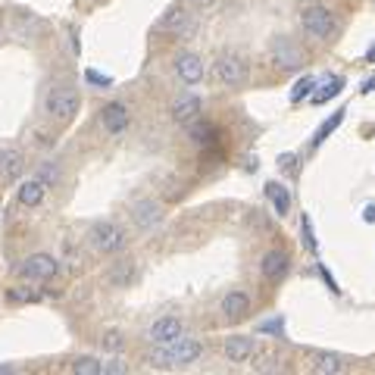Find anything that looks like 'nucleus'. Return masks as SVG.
Here are the masks:
<instances>
[{
    "instance_id": "20e7f679",
    "label": "nucleus",
    "mask_w": 375,
    "mask_h": 375,
    "mask_svg": "<svg viewBox=\"0 0 375 375\" xmlns=\"http://www.w3.org/2000/svg\"><path fill=\"white\" fill-rule=\"evenodd\" d=\"M213 72H216V78L225 85V88H244L247 78H250V66H247V60L241 57V53L225 50V53H219V57H216Z\"/></svg>"
},
{
    "instance_id": "4be33fe9",
    "label": "nucleus",
    "mask_w": 375,
    "mask_h": 375,
    "mask_svg": "<svg viewBox=\"0 0 375 375\" xmlns=\"http://www.w3.org/2000/svg\"><path fill=\"white\" fill-rule=\"evenodd\" d=\"M16 197H19L22 207L35 210V207H41V203H44L47 188H44L41 182H38V178H28V182H22V185H19V194H16Z\"/></svg>"
},
{
    "instance_id": "1a4fd4ad",
    "label": "nucleus",
    "mask_w": 375,
    "mask_h": 375,
    "mask_svg": "<svg viewBox=\"0 0 375 375\" xmlns=\"http://www.w3.org/2000/svg\"><path fill=\"white\" fill-rule=\"evenodd\" d=\"M288 272H291V254H288V250L272 247L260 256V276L269 281V285H278Z\"/></svg>"
},
{
    "instance_id": "7ed1b4c3",
    "label": "nucleus",
    "mask_w": 375,
    "mask_h": 375,
    "mask_svg": "<svg viewBox=\"0 0 375 375\" xmlns=\"http://www.w3.org/2000/svg\"><path fill=\"white\" fill-rule=\"evenodd\" d=\"M335 28H338V19H335V13L328 6L312 4L300 10V31L312 41H332Z\"/></svg>"
},
{
    "instance_id": "a211bd4d",
    "label": "nucleus",
    "mask_w": 375,
    "mask_h": 375,
    "mask_svg": "<svg viewBox=\"0 0 375 375\" xmlns=\"http://www.w3.org/2000/svg\"><path fill=\"white\" fill-rule=\"evenodd\" d=\"M344 78L341 75H328V78H322V82H316V88H312V94H310V104L312 107H322V104H328L332 97H338V94L344 91Z\"/></svg>"
},
{
    "instance_id": "ddd939ff",
    "label": "nucleus",
    "mask_w": 375,
    "mask_h": 375,
    "mask_svg": "<svg viewBox=\"0 0 375 375\" xmlns=\"http://www.w3.org/2000/svg\"><path fill=\"white\" fill-rule=\"evenodd\" d=\"M256 344L254 338H247V335H229V338L222 341V354L229 363H247L250 357H254Z\"/></svg>"
},
{
    "instance_id": "e433bc0d",
    "label": "nucleus",
    "mask_w": 375,
    "mask_h": 375,
    "mask_svg": "<svg viewBox=\"0 0 375 375\" xmlns=\"http://www.w3.org/2000/svg\"><path fill=\"white\" fill-rule=\"evenodd\" d=\"M10 372H16V366H10V363L4 366V363H0V375H10Z\"/></svg>"
},
{
    "instance_id": "f257e3e1",
    "label": "nucleus",
    "mask_w": 375,
    "mask_h": 375,
    "mask_svg": "<svg viewBox=\"0 0 375 375\" xmlns=\"http://www.w3.org/2000/svg\"><path fill=\"white\" fill-rule=\"evenodd\" d=\"M203 354L200 338H191V335H182V338L169 341V344H153V350L147 354V363L153 369H182V366L197 363Z\"/></svg>"
},
{
    "instance_id": "393cba45",
    "label": "nucleus",
    "mask_w": 375,
    "mask_h": 375,
    "mask_svg": "<svg viewBox=\"0 0 375 375\" xmlns=\"http://www.w3.org/2000/svg\"><path fill=\"white\" fill-rule=\"evenodd\" d=\"M256 332L263 335V338H285V316L281 312H276V316H269V319H263L260 325H256Z\"/></svg>"
},
{
    "instance_id": "b1692460",
    "label": "nucleus",
    "mask_w": 375,
    "mask_h": 375,
    "mask_svg": "<svg viewBox=\"0 0 375 375\" xmlns=\"http://www.w3.org/2000/svg\"><path fill=\"white\" fill-rule=\"evenodd\" d=\"M69 372H75V375H100V372H104V359H97V357H75L72 363H69Z\"/></svg>"
},
{
    "instance_id": "473e14b6",
    "label": "nucleus",
    "mask_w": 375,
    "mask_h": 375,
    "mask_svg": "<svg viewBox=\"0 0 375 375\" xmlns=\"http://www.w3.org/2000/svg\"><path fill=\"white\" fill-rule=\"evenodd\" d=\"M278 169H281V172H288V169L297 172V156H294V153H281V156H278Z\"/></svg>"
},
{
    "instance_id": "cd10ccee",
    "label": "nucleus",
    "mask_w": 375,
    "mask_h": 375,
    "mask_svg": "<svg viewBox=\"0 0 375 375\" xmlns=\"http://www.w3.org/2000/svg\"><path fill=\"white\" fill-rule=\"evenodd\" d=\"M85 82L94 85V88H109V85H113V78H109V75H100L97 69H85Z\"/></svg>"
},
{
    "instance_id": "39448f33",
    "label": "nucleus",
    "mask_w": 375,
    "mask_h": 375,
    "mask_svg": "<svg viewBox=\"0 0 375 375\" xmlns=\"http://www.w3.org/2000/svg\"><path fill=\"white\" fill-rule=\"evenodd\" d=\"M88 241H91V247L97 250V254H107V256L122 254V250H125V232L116 222H107V219H100V222H91Z\"/></svg>"
},
{
    "instance_id": "6ab92c4d",
    "label": "nucleus",
    "mask_w": 375,
    "mask_h": 375,
    "mask_svg": "<svg viewBox=\"0 0 375 375\" xmlns=\"http://www.w3.org/2000/svg\"><path fill=\"white\" fill-rule=\"evenodd\" d=\"M263 194H266V200L272 203V210H276V216L285 219L288 213H291V191H288L281 182H266L263 188Z\"/></svg>"
},
{
    "instance_id": "5701e85b",
    "label": "nucleus",
    "mask_w": 375,
    "mask_h": 375,
    "mask_svg": "<svg viewBox=\"0 0 375 375\" xmlns=\"http://www.w3.org/2000/svg\"><path fill=\"white\" fill-rule=\"evenodd\" d=\"M344 116H347V107H338L325 122H319V129L312 131V138H310V147H319L328 135H332V131H338V125L344 122Z\"/></svg>"
},
{
    "instance_id": "dca6fc26",
    "label": "nucleus",
    "mask_w": 375,
    "mask_h": 375,
    "mask_svg": "<svg viewBox=\"0 0 375 375\" xmlns=\"http://www.w3.org/2000/svg\"><path fill=\"white\" fill-rule=\"evenodd\" d=\"M310 369L319 372V375H341L344 369H347V363H344V357H338V354L312 350V354H310Z\"/></svg>"
},
{
    "instance_id": "423d86ee",
    "label": "nucleus",
    "mask_w": 375,
    "mask_h": 375,
    "mask_svg": "<svg viewBox=\"0 0 375 375\" xmlns=\"http://www.w3.org/2000/svg\"><path fill=\"white\" fill-rule=\"evenodd\" d=\"M269 60H272V66H276L278 72H297V69H303V62H307L300 44H294L288 35H276V38H272Z\"/></svg>"
},
{
    "instance_id": "412c9836",
    "label": "nucleus",
    "mask_w": 375,
    "mask_h": 375,
    "mask_svg": "<svg viewBox=\"0 0 375 375\" xmlns=\"http://www.w3.org/2000/svg\"><path fill=\"white\" fill-rule=\"evenodd\" d=\"M22 166H26L22 151H16V147H4V151H0V182H13L22 172Z\"/></svg>"
},
{
    "instance_id": "c756f323",
    "label": "nucleus",
    "mask_w": 375,
    "mask_h": 375,
    "mask_svg": "<svg viewBox=\"0 0 375 375\" xmlns=\"http://www.w3.org/2000/svg\"><path fill=\"white\" fill-rule=\"evenodd\" d=\"M122 372H125V363H122L119 357H116V359H104V372H100V375H122Z\"/></svg>"
},
{
    "instance_id": "f8f14e48",
    "label": "nucleus",
    "mask_w": 375,
    "mask_h": 375,
    "mask_svg": "<svg viewBox=\"0 0 375 375\" xmlns=\"http://www.w3.org/2000/svg\"><path fill=\"white\" fill-rule=\"evenodd\" d=\"M131 116H129V107L119 104V100H113V104H107L104 109H100V125L107 129V135H122L125 129H129Z\"/></svg>"
},
{
    "instance_id": "a878e982",
    "label": "nucleus",
    "mask_w": 375,
    "mask_h": 375,
    "mask_svg": "<svg viewBox=\"0 0 375 375\" xmlns=\"http://www.w3.org/2000/svg\"><path fill=\"white\" fill-rule=\"evenodd\" d=\"M35 178L38 182H41L47 191H50V188H57L60 185V169H57V163H41V166H38V172H35Z\"/></svg>"
},
{
    "instance_id": "f03ea898",
    "label": "nucleus",
    "mask_w": 375,
    "mask_h": 375,
    "mask_svg": "<svg viewBox=\"0 0 375 375\" xmlns=\"http://www.w3.org/2000/svg\"><path fill=\"white\" fill-rule=\"evenodd\" d=\"M82 109V94H78L72 85H53L44 97V113L57 122H69L72 116Z\"/></svg>"
},
{
    "instance_id": "f704fd0d",
    "label": "nucleus",
    "mask_w": 375,
    "mask_h": 375,
    "mask_svg": "<svg viewBox=\"0 0 375 375\" xmlns=\"http://www.w3.org/2000/svg\"><path fill=\"white\" fill-rule=\"evenodd\" d=\"M375 91V75H369L363 85H359V94H372Z\"/></svg>"
},
{
    "instance_id": "6e6552de",
    "label": "nucleus",
    "mask_w": 375,
    "mask_h": 375,
    "mask_svg": "<svg viewBox=\"0 0 375 375\" xmlns=\"http://www.w3.org/2000/svg\"><path fill=\"white\" fill-rule=\"evenodd\" d=\"M163 216H166V210H163L160 200L153 197H141L131 203V222H135L138 232H153L156 225L163 222Z\"/></svg>"
},
{
    "instance_id": "9b49d317",
    "label": "nucleus",
    "mask_w": 375,
    "mask_h": 375,
    "mask_svg": "<svg viewBox=\"0 0 375 375\" xmlns=\"http://www.w3.org/2000/svg\"><path fill=\"white\" fill-rule=\"evenodd\" d=\"M182 335H185V325H182V319H175V316H160L147 328V341L151 344H169V341L182 338Z\"/></svg>"
},
{
    "instance_id": "7c9ffc66",
    "label": "nucleus",
    "mask_w": 375,
    "mask_h": 375,
    "mask_svg": "<svg viewBox=\"0 0 375 375\" xmlns=\"http://www.w3.org/2000/svg\"><path fill=\"white\" fill-rule=\"evenodd\" d=\"M6 297H10V300H16V303H28V300H35V291H22V288H10V294H6Z\"/></svg>"
},
{
    "instance_id": "c9c22d12",
    "label": "nucleus",
    "mask_w": 375,
    "mask_h": 375,
    "mask_svg": "<svg viewBox=\"0 0 375 375\" xmlns=\"http://www.w3.org/2000/svg\"><path fill=\"white\" fill-rule=\"evenodd\" d=\"M363 219H366V222H372V225H375V207H366V210H363Z\"/></svg>"
},
{
    "instance_id": "2eb2a0df",
    "label": "nucleus",
    "mask_w": 375,
    "mask_h": 375,
    "mask_svg": "<svg viewBox=\"0 0 375 375\" xmlns=\"http://www.w3.org/2000/svg\"><path fill=\"white\" fill-rule=\"evenodd\" d=\"M219 312H222L225 319H244L247 312H250V294L247 291H238V288H234V291H229L222 297V303H219Z\"/></svg>"
},
{
    "instance_id": "4468645a",
    "label": "nucleus",
    "mask_w": 375,
    "mask_h": 375,
    "mask_svg": "<svg viewBox=\"0 0 375 375\" xmlns=\"http://www.w3.org/2000/svg\"><path fill=\"white\" fill-rule=\"evenodd\" d=\"M188 19H191L188 6L175 4V6H169V10L163 13V19L156 22V28H160L163 35H185V31H188Z\"/></svg>"
},
{
    "instance_id": "2f4dec72",
    "label": "nucleus",
    "mask_w": 375,
    "mask_h": 375,
    "mask_svg": "<svg viewBox=\"0 0 375 375\" xmlns=\"http://www.w3.org/2000/svg\"><path fill=\"white\" fill-rule=\"evenodd\" d=\"M303 244H307L310 250L319 247V244H316V232L310 229V216H303Z\"/></svg>"
},
{
    "instance_id": "c85d7f7f",
    "label": "nucleus",
    "mask_w": 375,
    "mask_h": 375,
    "mask_svg": "<svg viewBox=\"0 0 375 375\" xmlns=\"http://www.w3.org/2000/svg\"><path fill=\"white\" fill-rule=\"evenodd\" d=\"M104 350H109V354H119V350H122V335L119 332H107L104 335Z\"/></svg>"
},
{
    "instance_id": "0eeeda50",
    "label": "nucleus",
    "mask_w": 375,
    "mask_h": 375,
    "mask_svg": "<svg viewBox=\"0 0 375 375\" xmlns=\"http://www.w3.org/2000/svg\"><path fill=\"white\" fill-rule=\"evenodd\" d=\"M57 272H60V263L53 260L50 254H28L26 260L19 263V276L26 281H35V285L57 278Z\"/></svg>"
},
{
    "instance_id": "bb28decb",
    "label": "nucleus",
    "mask_w": 375,
    "mask_h": 375,
    "mask_svg": "<svg viewBox=\"0 0 375 375\" xmlns=\"http://www.w3.org/2000/svg\"><path fill=\"white\" fill-rule=\"evenodd\" d=\"M312 88H316V78H312V75H303L300 82H297L294 88H291V104H300V100H307L310 94H312Z\"/></svg>"
},
{
    "instance_id": "72a5a7b5",
    "label": "nucleus",
    "mask_w": 375,
    "mask_h": 375,
    "mask_svg": "<svg viewBox=\"0 0 375 375\" xmlns=\"http://www.w3.org/2000/svg\"><path fill=\"white\" fill-rule=\"evenodd\" d=\"M216 0H188V10H213Z\"/></svg>"
},
{
    "instance_id": "f3484780",
    "label": "nucleus",
    "mask_w": 375,
    "mask_h": 375,
    "mask_svg": "<svg viewBox=\"0 0 375 375\" xmlns=\"http://www.w3.org/2000/svg\"><path fill=\"white\" fill-rule=\"evenodd\" d=\"M200 97L197 94H182V97L172 104V122H178V125H188V122H194L200 116Z\"/></svg>"
},
{
    "instance_id": "9d476101",
    "label": "nucleus",
    "mask_w": 375,
    "mask_h": 375,
    "mask_svg": "<svg viewBox=\"0 0 375 375\" xmlns=\"http://www.w3.org/2000/svg\"><path fill=\"white\" fill-rule=\"evenodd\" d=\"M172 69H175V78L188 88H194V85L203 82V75H207V66H203V60L197 57L194 50H185L178 53L175 62H172Z\"/></svg>"
},
{
    "instance_id": "aec40b11",
    "label": "nucleus",
    "mask_w": 375,
    "mask_h": 375,
    "mask_svg": "<svg viewBox=\"0 0 375 375\" xmlns=\"http://www.w3.org/2000/svg\"><path fill=\"white\" fill-rule=\"evenodd\" d=\"M188 129V138H191V144H197V147H210L216 141V135H219V129L213 122H207V119H194V122H188L185 125Z\"/></svg>"
}]
</instances>
